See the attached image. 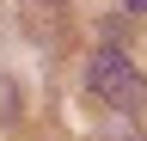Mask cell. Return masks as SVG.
<instances>
[{
	"instance_id": "cell-1",
	"label": "cell",
	"mask_w": 147,
	"mask_h": 141,
	"mask_svg": "<svg viewBox=\"0 0 147 141\" xmlns=\"http://www.w3.org/2000/svg\"><path fill=\"white\" fill-rule=\"evenodd\" d=\"M86 86L98 92V104H110V111H141L147 104V80H141V67L123 55V49H98L86 67Z\"/></svg>"
},
{
	"instance_id": "cell-2",
	"label": "cell",
	"mask_w": 147,
	"mask_h": 141,
	"mask_svg": "<svg viewBox=\"0 0 147 141\" xmlns=\"http://www.w3.org/2000/svg\"><path fill=\"white\" fill-rule=\"evenodd\" d=\"M31 12H61V0H25Z\"/></svg>"
},
{
	"instance_id": "cell-3",
	"label": "cell",
	"mask_w": 147,
	"mask_h": 141,
	"mask_svg": "<svg viewBox=\"0 0 147 141\" xmlns=\"http://www.w3.org/2000/svg\"><path fill=\"white\" fill-rule=\"evenodd\" d=\"M129 6H135V12H147V0H129Z\"/></svg>"
}]
</instances>
